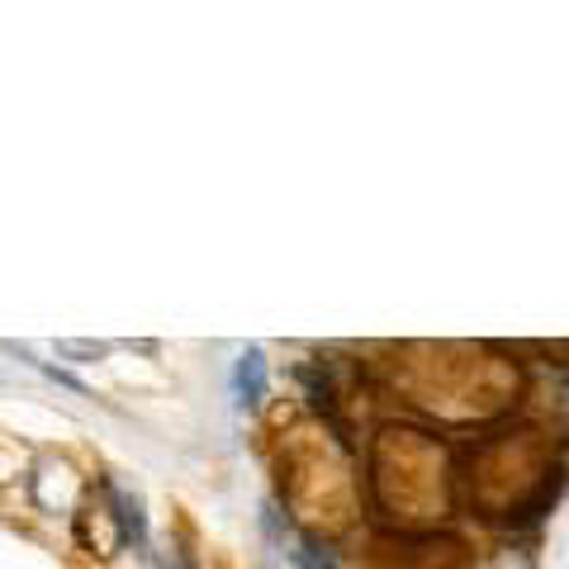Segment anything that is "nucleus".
I'll list each match as a JSON object with an SVG mask.
<instances>
[{
	"instance_id": "nucleus-1",
	"label": "nucleus",
	"mask_w": 569,
	"mask_h": 569,
	"mask_svg": "<svg viewBox=\"0 0 569 569\" xmlns=\"http://www.w3.org/2000/svg\"><path fill=\"white\" fill-rule=\"evenodd\" d=\"M266 389H271V361H266V351L252 342V347H242L238 366H233V403L242 413H261Z\"/></svg>"
},
{
	"instance_id": "nucleus-2",
	"label": "nucleus",
	"mask_w": 569,
	"mask_h": 569,
	"mask_svg": "<svg viewBox=\"0 0 569 569\" xmlns=\"http://www.w3.org/2000/svg\"><path fill=\"white\" fill-rule=\"evenodd\" d=\"M290 560H295L299 569H337V556H332V550H328V546H318V541H309V537H299V541H295Z\"/></svg>"
},
{
	"instance_id": "nucleus-3",
	"label": "nucleus",
	"mask_w": 569,
	"mask_h": 569,
	"mask_svg": "<svg viewBox=\"0 0 569 569\" xmlns=\"http://www.w3.org/2000/svg\"><path fill=\"white\" fill-rule=\"evenodd\" d=\"M62 356H104V342H58Z\"/></svg>"
}]
</instances>
